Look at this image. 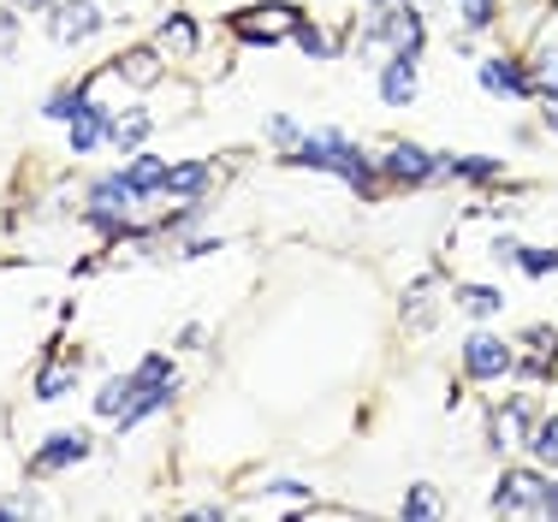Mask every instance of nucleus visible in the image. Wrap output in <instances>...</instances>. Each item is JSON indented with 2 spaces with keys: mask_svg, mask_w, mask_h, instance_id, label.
I'll use <instances>...</instances> for the list:
<instances>
[{
  "mask_svg": "<svg viewBox=\"0 0 558 522\" xmlns=\"http://www.w3.org/2000/svg\"><path fill=\"white\" fill-rule=\"evenodd\" d=\"M291 160H303V167H333V172H344V179L356 184V191H368V184H375V172H368L363 149H351V143H344L339 131H322V137H303Z\"/></svg>",
  "mask_w": 558,
  "mask_h": 522,
  "instance_id": "obj_1",
  "label": "nucleus"
},
{
  "mask_svg": "<svg viewBox=\"0 0 558 522\" xmlns=\"http://www.w3.org/2000/svg\"><path fill=\"white\" fill-rule=\"evenodd\" d=\"M298 24H303V19H298V7H291V0H268V7L238 12L232 31L244 36V43H279V36H291Z\"/></svg>",
  "mask_w": 558,
  "mask_h": 522,
  "instance_id": "obj_2",
  "label": "nucleus"
},
{
  "mask_svg": "<svg viewBox=\"0 0 558 522\" xmlns=\"http://www.w3.org/2000/svg\"><path fill=\"white\" fill-rule=\"evenodd\" d=\"M463 368H470V380H499V374H511V344L494 339V332H470Z\"/></svg>",
  "mask_w": 558,
  "mask_h": 522,
  "instance_id": "obj_3",
  "label": "nucleus"
},
{
  "mask_svg": "<svg viewBox=\"0 0 558 522\" xmlns=\"http://www.w3.org/2000/svg\"><path fill=\"white\" fill-rule=\"evenodd\" d=\"M101 31V7L96 0H60L54 7V43H89V36Z\"/></svg>",
  "mask_w": 558,
  "mask_h": 522,
  "instance_id": "obj_4",
  "label": "nucleus"
},
{
  "mask_svg": "<svg viewBox=\"0 0 558 522\" xmlns=\"http://www.w3.org/2000/svg\"><path fill=\"white\" fill-rule=\"evenodd\" d=\"M499 511H547V481H541L535 470H511L505 475V487H499Z\"/></svg>",
  "mask_w": 558,
  "mask_h": 522,
  "instance_id": "obj_5",
  "label": "nucleus"
},
{
  "mask_svg": "<svg viewBox=\"0 0 558 522\" xmlns=\"http://www.w3.org/2000/svg\"><path fill=\"white\" fill-rule=\"evenodd\" d=\"M84 458H89V439L77 434V427H60V434L48 439L43 451H36V470L54 475V470H65V463H84Z\"/></svg>",
  "mask_w": 558,
  "mask_h": 522,
  "instance_id": "obj_6",
  "label": "nucleus"
},
{
  "mask_svg": "<svg viewBox=\"0 0 558 522\" xmlns=\"http://www.w3.org/2000/svg\"><path fill=\"white\" fill-rule=\"evenodd\" d=\"M387 172H392V179L422 184L428 172H440V160H434L428 149H416V143H392V149H387Z\"/></svg>",
  "mask_w": 558,
  "mask_h": 522,
  "instance_id": "obj_7",
  "label": "nucleus"
},
{
  "mask_svg": "<svg viewBox=\"0 0 558 522\" xmlns=\"http://www.w3.org/2000/svg\"><path fill=\"white\" fill-rule=\"evenodd\" d=\"M380 96H387V107H410V101H416V60L398 53L387 72H380Z\"/></svg>",
  "mask_w": 558,
  "mask_h": 522,
  "instance_id": "obj_8",
  "label": "nucleus"
},
{
  "mask_svg": "<svg viewBox=\"0 0 558 522\" xmlns=\"http://www.w3.org/2000/svg\"><path fill=\"white\" fill-rule=\"evenodd\" d=\"M113 77H131V84H155V77H161V53H155V48H137L131 60L119 53V60H113Z\"/></svg>",
  "mask_w": 558,
  "mask_h": 522,
  "instance_id": "obj_9",
  "label": "nucleus"
},
{
  "mask_svg": "<svg viewBox=\"0 0 558 522\" xmlns=\"http://www.w3.org/2000/svg\"><path fill=\"white\" fill-rule=\"evenodd\" d=\"M482 84H487V89H511V96H535L529 72H523V65H511V60H494V65L482 72Z\"/></svg>",
  "mask_w": 558,
  "mask_h": 522,
  "instance_id": "obj_10",
  "label": "nucleus"
},
{
  "mask_svg": "<svg viewBox=\"0 0 558 522\" xmlns=\"http://www.w3.org/2000/svg\"><path fill=\"white\" fill-rule=\"evenodd\" d=\"M167 172H172V167H161L155 155H137V160L125 167V179L137 184V196H149V191H167Z\"/></svg>",
  "mask_w": 558,
  "mask_h": 522,
  "instance_id": "obj_11",
  "label": "nucleus"
},
{
  "mask_svg": "<svg viewBox=\"0 0 558 522\" xmlns=\"http://www.w3.org/2000/svg\"><path fill=\"white\" fill-rule=\"evenodd\" d=\"M131 398H137V374H125V380H108V386H101L96 410H101V416H125Z\"/></svg>",
  "mask_w": 558,
  "mask_h": 522,
  "instance_id": "obj_12",
  "label": "nucleus"
},
{
  "mask_svg": "<svg viewBox=\"0 0 558 522\" xmlns=\"http://www.w3.org/2000/svg\"><path fill=\"white\" fill-rule=\"evenodd\" d=\"M529 84H535V96H558V48H541L529 60Z\"/></svg>",
  "mask_w": 558,
  "mask_h": 522,
  "instance_id": "obj_13",
  "label": "nucleus"
},
{
  "mask_svg": "<svg viewBox=\"0 0 558 522\" xmlns=\"http://www.w3.org/2000/svg\"><path fill=\"white\" fill-rule=\"evenodd\" d=\"M208 184V167H172L167 172V196H184V203H196Z\"/></svg>",
  "mask_w": 558,
  "mask_h": 522,
  "instance_id": "obj_14",
  "label": "nucleus"
},
{
  "mask_svg": "<svg viewBox=\"0 0 558 522\" xmlns=\"http://www.w3.org/2000/svg\"><path fill=\"white\" fill-rule=\"evenodd\" d=\"M143 137H149V113H143V107H131V113L113 119V143H119V149H137Z\"/></svg>",
  "mask_w": 558,
  "mask_h": 522,
  "instance_id": "obj_15",
  "label": "nucleus"
},
{
  "mask_svg": "<svg viewBox=\"0 0 558 522\" xmlns=\"http://www.w3.org/2000/svg\"><path fill=\"white\" fill-rule=\"evenodd\" d=\"M96 137H101V107H89V101H84V113L72 119V149H77V155H89V149H96Z\"/></svg>",
  "mask_w": 558,
  "mask_h": 522,
  "instance_id": "obj_16",
  "label": "nucleus"
},
{
  "mask_svg": "<svg viewBox=\"0 0 558 522\" xmlns=\"http://www.w3.org/2000/svg\"><path fill=\"white\" fill-rule=\"evenodd\" d=\"M458 303H463L470 315H499V309H505V298H499L494 286H463V291H458Z\"/></svg>",
  "mask_w": 558,
  "mask_h": 522,
  "instance_id": "obj_17",
  "label": "nucleus"
},
{
  "mask_svg": "<svg viewBox=\"0 0 558 522\" xmlns=\"http://www.w3.org/2000/svg\"><path fill=\"white\" fill-rule=\"evenodd\" d=\"M529 422H535V410H529V398H511V404H505V416H499V427H505L499 439H529V434H523Z\"/></svg>",
  "mask_w": 558,
  "mask_h": 522,
  "instance_id": "obj_18",
  "label": "nucleus"
},
{
  "mask_svg": "<svg viewBox=\"0 0 558 522\" xmlns=\"http://www.w3.org/2000/svg\"><path fill=\"white\" fill-rule=\"evenodd\" d=\"M161 48L191 53V48H196V24H191V19H167V24H161Z\"/></svg>",
  "mask_w": 558,
  "mask_h": 522,
  "instance_id": "obj_19",
  "label": "nucleus"
},
{
  "mask_svg": "<svg viewBox=\"0 0 558 522\" xmlns=\"http://www.w3.org/2000/svg\"><path fill=\"white\" fill-rule=\"evenodd\" d=\"M529 451H535L541 463H558V416H553V422H541L535 434H529Z\"/></svg>",
  "mask_w": 558,
  "mask_h": 522,
  "instance_id": "obj_20",
  "label": "nucleus"
},
{
  "mask_svg": "<svg viewBox=\"0 0 558 522\" xmlns=\"http://www.w3.org/2000/svg\"><path fill=\"white\" fill-rule=\"evenodd\" d=\"M458 12H463L470 31H487V24H494V0H458Z\"/></svg>",
  "mask_w": 558,
  "mask_h": 522,
  "instance_id": "obj_21",
  "label": "nucleus"
},
{
  "mask_svg": "<svg viewBox=\"0 0 558 522\" xmlns=\"http://www.w3.org/2000/svg\"><path fill=\"white\" fill-rule=\"evenodd\" d=\"M434 511H440V499H434L428 487H410L404 493V517H434Z\"/></svg>",
  "mask_w": 558,
  "mask_h": 522,
  "instance_id": "obj_22",
  "label": "nucleus"
},
{
  "mask_svg": "<svg viewBox=\"0 0 558 522\" xmlns=\"http://www.w3.org/2000/svg\"><path fill=\"white\" fill-rule=\"evenodd\" d=\"M65 386H72V374H65V368H48V374H43V386H36V398H60Z\"/></svg>",
  "mask_w": 558,
  "mask_h": 522,
  "instance_id": "obj_23",
  "label": "nucleus"
},
{
  "mask_svg": "<svg viewBox=\"0 0 558 522\" xmlns=\"http://www.w3.org/2000/svg\"><path fill=\"white\" fill-rule=\"evenodd\" d=\"M298 43H303V53H315V60L327 53V36L322 31H303V24H298Z\"/></svg>",
  "mask_w": 558,
  "mask_h": 522,
  "instance_id": "obj_24",
  "label": "nucleus"
},
{
  "mask_svg": "<svg viewBox=\"0 0 558 522\" xmlns=\"http://www.w3.org/2000/svg\"><path fill=\"white\" fill-rule=\"evenodd\" d=\"M268 137H274V143H298V125H291V119H279V113H274V119H268Z\"/></svg>",
  "mask_w": 558,
  "mask_h": 522,
  "instance_id": "obj_25",
  "label": "nucleus"
},
{
  "mask_svg": "<svg viewBox=\"0 0 558 522\" xmlns=\"http://www.w3.org/2000/svg\"><path fill=\"white\" fill-rule=\"evenodd\" d=\"M0 53H12V19L0 12Z\"/></svg>",
  "mask_w": 558,
  "mask_h": 522,
  "instance_id": "obj_26",
  "label": "nucleus"
},
{
  "mask_svg": "<svg viewBox=\"0 0 558 522\" xmlns=\"http://www.w3.org/2000/svg\"><path fill=\"white\" fill-rule=\"evenodd\" d=\"M541 517H558V481L547 487V511H541Z\"/></svg>",
  "mask_w": 558,
  "mask_h": 522,
  "instance_id": "obj_27",
  "label": "nucleus"
},
{
  "mask_svg": "<svg viewBox=\"0 0 558 522\" xmlns=\"http://www.w3.org/2000/svg\"><path fill=\"white\" fill-rule=\"evenodd\" d=\"M547 125L558 131V96H547Z\"/></svg>",
  "mask_w": 558,
  "mask_h": 522,
  "instance_id": "obj_28",
  "label": "nucleus"
},
{
  "mask_svg": "<svg viewBox=\"0 0 558 522\" xmlns=\"http://www.w3.org/2000/svg\"><path fill=\"white\" fill-rule=\"evenodd\" d=\"M19 7H48V0H19Z\"/></svg>",
  "mask_w": 558,
  "mask_h": 522,
  "instance_id": "obj_29",
  "label": "nucleus"
},
{
  "mask_svg": "<svg viewBox=\"0 0 558 522\" xmlns=\"http://www.w3.org/2000/svg\"><path fill=\"white\" fill-rule=\"evenodd\" d=\"M375 7H398V0H375Z\"/></svg>",
  "mask_w": 558,
  "mask_h": 522,
  "instance_id": "obj_30",
  "label": "nucleus"
}]
</instances>
